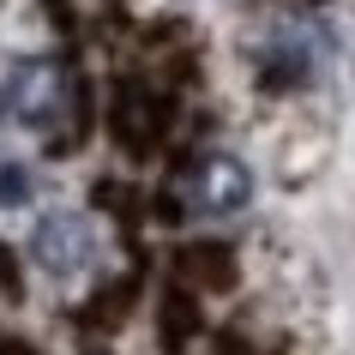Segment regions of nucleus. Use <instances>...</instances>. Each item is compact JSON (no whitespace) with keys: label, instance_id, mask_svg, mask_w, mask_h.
<instances>
[{"label":"nucleus","instance_id":"1","mask_svg":"<svg viewBox=\"0 0 355 355\" xmlns=\"http://www.w3.org/2000/svg\"><path fill=\"white\" fill-rule=\"evenodd\" d=\"M73 109V78L49 55H12L0 60V127L55 132Z\"/></svg>","mask_w":355,"mask_h":355},{"label":"nucleus","instance_id":"2","mask_svg":"<svg viewBox=\"0 0 355 355\" xmlns=\"http://www.w3.org/2000/svg\"><path fill=\"white\" fill-rule=\"evenodd\" d=\"M31 259L49 271V277H85L96 265V223L85 211H42L37 229H31Z\"/></svg>","mask_w":355,"mask_h":355},{"label":"nucleus","instance_id":"3","mask_svg":"<svg viewBox=\"0 0 355 355\" xmlns=\"http://www.w3.org/2000/svg\"><path fill=\"white\" fill-rule=\"evenodd\" d=\"M325 55H331V37H325V24H319V19H277L271 31H265V42H259L265 73L283 78V85L313 78L319 67H325Z\"/></svg>","mask_w":355,"mask_h":355},{"label":"nucleus","instance_id":"4","mask_svg":"<svg viewBox=\"0 0 355 355\" xmlns=\"http://www.w3.org/2000/svg\"><path fill=\"white\" fill-rule=\"evenodd\" d=\"M247 199H253V175H247L241 157H229V150H211L205 163L187 175V211L193 217H235V211H247Z\"/></svg>","mask_w":355,"mask_h":355},{"label":"nucleus","instance_id":"5","mask_svg":"<svg viewBox=\"0 0 355 355\" xmlns=\"http://www.w3.org/2000/svg\"><path fill=\"white\" fill-rule=\"evenodd\" d=\"M37 199V168H24V163H6L0 168V211H12V205H31Z\"/></svg>","mask_w":355,"mask_h":355}]
</instances>
